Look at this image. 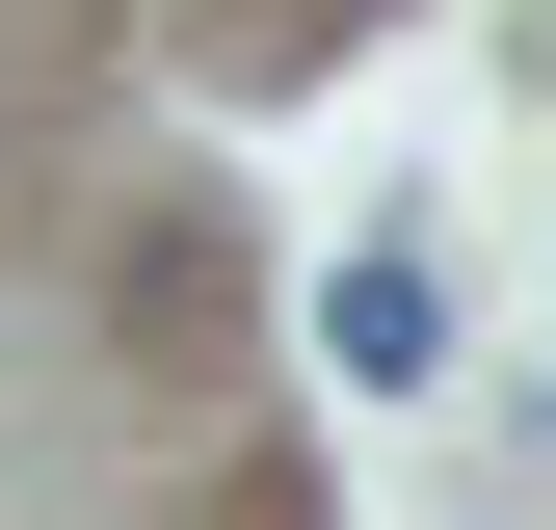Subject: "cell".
<instances>
[{
  "instance_id": "cell-1",
  "label": "cell",
  "mask_w": 556,
  "mask_h": 530,
  "mask_svg": "<svg viewBox=\"0 0 556 530\" xmlns=\"http://www.w3.org/2000/svg\"><path fill=\"white\" fill-rule=\"evenodd\" d=\"M318 345H344V398H425V345H451V265H425V239H371V265L318 292Z\"/></svg>"
}]
</instances>
